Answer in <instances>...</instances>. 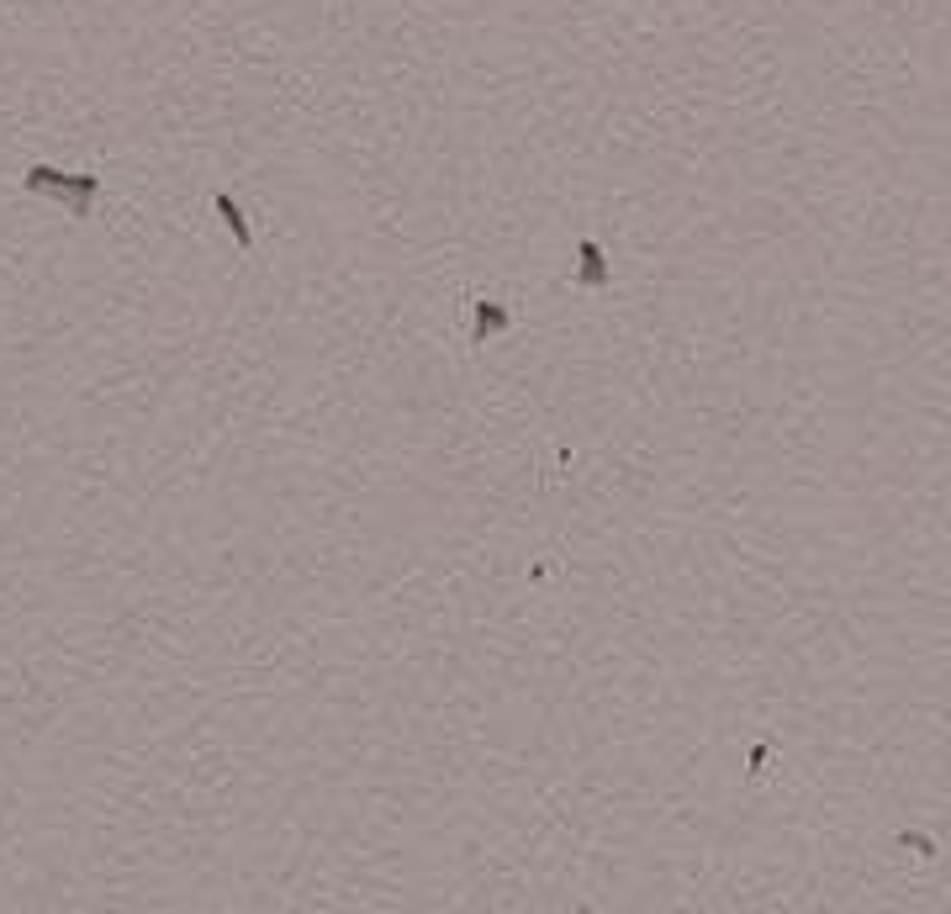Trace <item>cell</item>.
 <instances>
[{"instance_id":"obj_1","label":"cell","mask_w":951,"mask_h":914,"mask_svg":"<svg viewBox=\"0 0 951 914\" xmlns=\"http://www.w3.org/2000/svg\"><path fill=\"white\" fill-rule=\"evenodd\" d=\"M22 186L32 196L59 201V207L70 212V222H85L91 207H95V196H101V175H64V169H53V165H32L22 175Z\"/></svg>"},{"instance_id":"obj_2","label":"cell","mask_w":951,"mask_h":914,"mask_svg":"<svg viewBox=\"0 0 951 914\" xmlns=\"http://www.w3.org/2000/svg\"><path fill=\"white\" fill-rule=\"evenodd\" d=\"M513 328V313L502 307V302H492V296H481L476 302V323H471V344H492L498 334H508Z\"/></svg>"},{"instance_id":"obj_3","label":"cell","mask_w":951,"mask_h":914,"mask_svg":"<svg viewBox=\"0 0 951 914\" xmlns=\"http://www.w3.org/2000/svg\"><path fill=\"white\" fill-rule=\"evenodd\" d=\"M576 260H582V265H576V286H582V291H603V286H608V260H603V243L582 239V243H576Z\"/></svg>"},{"instance_id":"obj_4","label":"cell","mask_w":951,"mask_h":914,"mask_svg":"<svg viewBox=\"0 0 951 914\" xmlns=\"http://www.w3.org/2000/svg\"><path fill=\"white\" fill-rule=\"evenodd\" d=\"M212 207H217V217H222V228L233 233L238 249H254V228H249V217L238 212V201H233V196H217Z\"/></svg>"}]
</instances>
